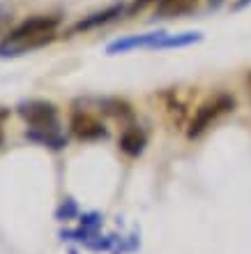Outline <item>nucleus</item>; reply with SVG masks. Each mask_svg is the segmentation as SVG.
Masks as SVG:
<instances>
[{
  "label": "nucleus",
  "instance_id": "nucleus-3",
  "mask_svg": "<svg viewBox=\"0 0 251 254\" xmlns=\"http://www.w3.org/2000/svg\"><path fill=\"white\" fill-rule=\"evenodd\" d=\"M16 114L28 123L30 129H55L58 127V109L47 100H28L16 107Z\"/></svg>",
  "mask_w": 251,
  "mask_h": 254
},
{
  "label": "nucleus",
  "instance_id": "nucleus-6",
  "mask_svg": "<svg viewBox=\"0 0 251 254\" xmlns=\"http://www.w3.org/2000/svg\"><path fill=\"white\" fill-rule=\"evenodd\" d=\"M122 14H125V7L120 5V2L118 5H111V7H106V9H101V12H95V14H90V16H86V19L76 21V23L72 26V30H69V35L95 30V28H100V26H104V23H108V21L118 19V16H122Z\"/></svg>",
  "mask_w": 251,
  "mask_h": 254
},
{
  "label": "nucleus",
  "instance_id": "nucleus-1",
  "mask_svg": "<svg viewBox=\"0 0 251 254\" xmlns=\"http://www.w3.org/2000/svg\"><path fill=\"white\" fill-rule=\"evenodd\" d=\"M58 26L60 16H51V14L49 16L37 14L21 21L19 26L7 30V35L0 40V58H16V56L47 47L58 37Z\"/></svg>",
  "mask_w": 251,
  "mask_h": 254
},
{
  "label": "nucleus",
  "instance_id": "nucleus-10",
  "mask_svg": "<svg viewBox=\"0 0 251 254\" xmlns=\"http://www.w3.org/2000/svg\"><path fill=\"white\" fill-rule=\"evenodd\" d=\"M203 40L201 33H180V35H164V40L159 42L157 49H182V47H192L196 42Z\"/></svg>",
  "mask_w": 251,
  "mask_h": 254
},
{
  "label": "nucleus",
  "instance_id": "nucleus-16",
  "mask_svg": "<svg viewBox=\"0 0 251 254\" xmlns=\"http://www.w3.org/2000/svg\"><path fill=\"white\" fill-rule=\"evenodd\" d=\"M0 143H2V132H0Z\"/></svg>",
  "mask_w": 251,
  "mask_h": 254
},
{
  "label": "nucleus",
  "instance_id": "nucleus-12",
  "mask_svg": "<svg viewBox=\"0 0 251 254\" xmlns=\"http://www.w3.org/2000/svg\"><path fill=\"white\" fill-rule=\"evenodd\" d=\"M224 2H226V0H207V7H210V9H219Z\"/></svg>",
  "mask_w": 251,
  "mask_h": 254
},
{
  "label": "nucleus",
  "instance_id": "nucleus-9",
  "mask_svg": "<svg viewBox=\"0 0 251 254\" xmlns=\"http://www.w3.org/2000/svg\"><path fill=\"white\" fill-rule=\"evenodd\" d=\"M26 139L40 143V146H47V148H53V150H60V148L67 146V139L62 136L58 127L55 129H28L26 132Z\"/></svg>",
  "mask_w": 251,
  "mask_h": 254
},
{
  "label": "nucleus",
  "instance_id": "nucleus-13",
  "mask_svg": "<svg viewBox=\"0 0 251 254\" xmlns=\"http://www.w3.org/2000/svg\"><path fill=\"white\" fill-rule=\"evenodd\" d=\"M247 5H251V0H238V2L233 5V9H242V7H247Z\"/></svg>",
  "mask_w": 251,
  "mask_h": 254
},
{
  "label": "nucleus",
  "instance_id": "nucleus-2",
  "mask_svg": "<svg viewBox=\"0 0 251 254\" xmlns=\"http://www.w3.org/2000/svg\"><path fill=\"white\" fill-rule=\"evenodd\" d=\"M233 109H235V97L233 95H217V97H212L207 100L205 104H201L196 109V114H194L192 123H189V129H187V136L189 139H199L201 134L205 129H210L212 123H217L221 116L231 114Z\"/></svg>",
  "mask_w": 251,
  "mask_h": 254
},
{
  "label": "nucleus",
  "instance_id": "nucleus-14",
  "mask_svg": "<svg viewBox=\"0 0 251 254\" xmlns=\"http://www.w3.org/2000/svg\"><path fill=\"white\" fill-rule=\"evenodd\" d=\"M247 95H249V102H251V72L247 74Z\"/></svg>",
  "mask_w": 251,
  "mask_h": 254
},
{
  "label": "nucleus",
  "instance_id": "nucleus-7",
  "mask_svg": "<svg viewBox=\"0 0 251 254\" xmlns=\"http://www.w3.org/2000/svg\"><path fill=\"white\" fill-rule=\"evenodd\" d=\"M146 146H148V136L141 127L129 125V127L122 129V134H120V150H122L125 155H129V157H139V155L146 150Z\"/></svg>",
  "mask_w": 251,
  "mask_h": 254
},
{
  "label": "nucleus",
  "instance_id": "nucleus-5",
  "mask_svg": "<svg viewBox=\"0 0 251 254\" xmlns=\"http://www.w3.org/2000/svg\"><path fill=\"white\" fill-rule=\"evenodd\" d=\"M166 33H146V35H129V37H122V40H115L106 47V54L115 56V54H127V51H134V49H157L159 42L164 40Z\"/></svg>",
  "mask_w": 251,
  "mask_h": 254
},
{
  "label": "nucleus",
  "instance_id": "nucleus-15",
  "mask_svg": "<svg viewBox=\"0 0 251 254\" xmlns=\"http://www.w3.org/2000/svg\"><path fill=\"white\" fill-rule=\"evenodd\" d=\"M5 118H7V111H5V109H0V123L5 121Z\"/></svg>",
  "mask_w": 251,
  "mask_h": 254
},
{
  "label": "nucleus",
  "instance_id": "nucleus-4",
  "mask_svg": "<svg viewBox=\"0 0 251 254\" xmlns=\"http://www.w3.org/2000/svg\"><path fill=\"white\" fill-rule=\"evenodd\" d=\"M69 127H72V134L79 141H101L108 136V129H106L104 123L90 111H83V109L72 114Z\"/></svg>",
  "mask_w": 251,
  "mask_h": 254
},
{
  "label": "nucleus",
  "instance_id": "nucleus-8",
  "mask_svg": "<svg viewBox=\"0 0 251 254\" xmlns=\"http://www.w3.org/2000/svg\"><path fill=\"white\" fill-rule=\"evenodd\" d=\"M196 2L199 0H157L154 16L157 19H178V16L194 12Z\"/></svg>",
  "mask_w": 251,
  "mask_h": 254
},
{
  "label": "nucleus",
  "instance_id": "nucleus-11",
  "mask_svg": "<svg viewBox=\"0 0 251 254\" xmlns=\"http://www.w3.org/2000/svg\"><path fill=\"white\" fill-rule=\"evenodd\" d=\"M9 21H12V9L7 5H0V40L7 35V26H9Z\"/></svg>",
  "mask_w": 251,
  "mask_h": 254
}]
</instances>
